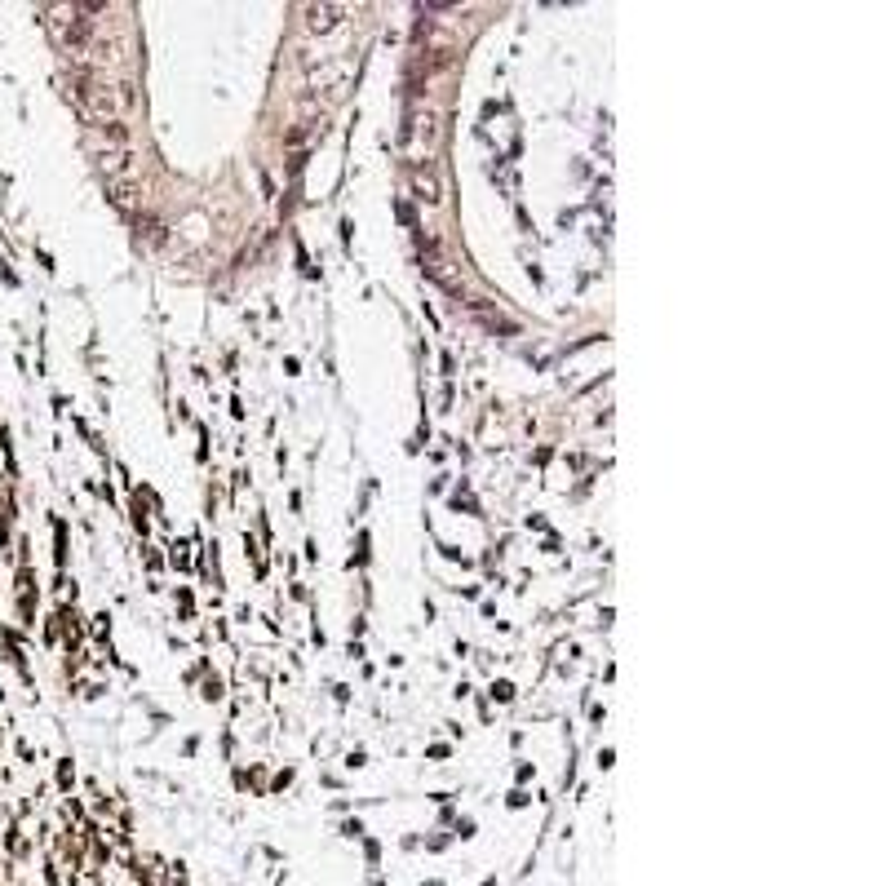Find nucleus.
Masks as SVG:
<instances>
[{
    "label": "nucleus",
    "instance_id": "nucleus-1",
    "mask_svg": "<svg viewBox=\"0 0 886 886\" xmlns=\"http://www.w3.org/2000/svg\"><path fill=\"white\" fill-rule=\"evenodd\" d=\"M80 102H85V111L94 120H102V125H116V116H120V89L116 85H107L102 76H80Z\"/></svg>",
    "mask_w": 886,
    "mask_h": 886
},
{
    "label": "nucleus",
    "instance_id": "nucleus-2",
    "mask_svg": "<svg viewBox=\"0 0 886 886\" xmlns=\"http://www.w3.org/2000/svg\"><path fill=\"white\" fill-rule=\"evenodd\" d=\"M107 191H111V200H116V204H133V200H138V182H129V178H111Z\"/></svg>",
    "mask_w": 886,
    "mask_h": 886
}]
</instances>
